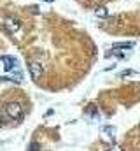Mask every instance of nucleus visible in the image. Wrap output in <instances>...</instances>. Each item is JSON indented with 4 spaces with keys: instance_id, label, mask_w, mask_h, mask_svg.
<instances>
[{
    "instance_id": "nucleus-9",
    "label": "nucleus",
    "mask_w": 140,
    "mask_h": 151,
    "mask_svg": "<svg viewBox=\"0 0 140 151\" xmlns=\"http://www.w3.org/2000/svg\"><path fill=\"white\" fill-rule=\"evenodd\" d=\"M135 74H137L135 70H124V72L119 74V77H128V76H135Z\"/></svg>"
},
{
    "instance_id": "nucleus-10",
    "label": "nucleus",
    "mask_w": 140,
    "mask_h": 151,
    "mask_svg": "<svg viewBox=\"0 0 140 151\" xmlns=\"http://www.w3.org/2000/svg\"><path fill=\"white\" fill-rule=\"evenodd\" d=\"M104 132H107V134H110V135H112V134L116 132V128H114V127H104Z\"/></svg>"
},
{
    "instance_id": "nucleus-8",
    "label": "nucleus",
    "mask_w": 140,
    "mask_h": 151,
    "mask_svg": "<svg viewBox=\"0 0 140 151\" xmlns=\"http://www.w3.org/2000/svg\"><path fill=\"white\" fill-rule=\"evenodd\" d=\"M110 55H114V56H117V58H126V53H121V51H117V49H112V53H107V56H110Z\"/></svg>"
},
{
    "instance_id": "nucleus-12",
    "label": "nucleus",
    "mask_w": 140,
    "mask_h": 151,
    "mask_svg": "<svg viewBox=\"0 0 140 151\" xmlns=\"http://www.w3.org/2000/svg\"><path fill=\"white\" fill-rule=\"evenodd\" d=\"M46 2H53V0H46Z\"/></svg>"
},
{
    "instance_id": "nucleus-2",
    "label": "nucleus",
    "mask_w": 140,
    "mask_h": 151,
    "mask_svg": "<svg viewBox=\"0 0 140 151\" xmlns=\"http://www.w3.org/2000/svg\"><path fill=\"white\" fill-rule=\"evenodd\" d=\"M0 25L7 30V34H16L21 28V21L14 16H2L0 18Z\"/></svg>"
},
{
    "instance_id": "nucleus-6",
    "label": "nucleus",
    "mask_w": 140,
    "mask_h": 151,
    "mask_svg": "<svg viewBox=\"0 0 140 151\" xmlns=\"http://www.w3.org/2000/svg\"><path fill=\"white\" fill-rule=\"evenodd\" d=\"M0 81H16V83H21L23 81V74L19 70H16L12 74V77H0Z\"/></svg>"
},
{
    "instance_id": "nucleus-7",
    "label": "nucleus",
    "mask_w": 140,
    "mask_h": 151,
    "mask_svg": "<svg viewBox=\"0 0 140 151\" xmlns=\"http://www.w3.org/2000/svg\"><path fill=\"white\" fill-rule=\"evenodd\" d=\"M95 16H96V18H107V16H109L107 7H98V9H95Z\"/></svg>"
},
{
    "instance_id": "nucleus-1",
    "label": "nucleus",
    "mask_w": 140,
    "mask_h": 151,
    "mask_svg": "<svg viewBox=\"0 0 140 151\" xmlns=\"http://www.w3.org/2000/svg\"><path fill=\"white\" fill-rule=\"evenodd\" d=\"M4 109H5V114L14 121H21L25 118V111H23L21 104H18V102H7Z\"/></svg>"
},
{
    "instance_id": "nucleus-4",
    "label": "nucleus",
    "mask_w": 140,
    "mask_h": 151,
    "mask_svg": "<svg viewBox=\"0 0 140 151\" xmlns=\"http://www.w3.org/2000/svg\"><path fill=\"white\" fill-rule=\"evenodd\" d=\"M0 62L4 63V69H5L7 72L14 70V67H16V58H14V56H9V55H2V56H0Z\"/></svg>"
},
{
    "instance_id": "nucleus-3",
    "label": "nucleus",
    "mask_w": 140,
    "mask_h": 151,
    "mask_svg": "<svg viewBox=\"0 0 140 151\" xmlns=\"http://www.w3.org/2000/svg\"><path fill=\"white\" fill-rule=\"evenodd\" d=\"M28 69H30V74H32V79H40L42 74H44V67L39 63V62H34V60H30L28 62Z\"/></svg>"
},
{
    "instance_id": "nucleus-11",
    "label": "nucleus",
    "mask_w": 140,
    "mask_h": 151,
    "mask_svg": "<svg viewBox=\"0 0 140 151\" xmlns=\"http://www.w3.org/2000/svg\"><path fill=\"white\" fill-rule=\"evenodd\" d=\"M30 151H39V144L37 142H32L30 144Z\"/></svg>"
},
{
    "instance_id": "nucleus-5",
    "label": "nucleus",
    "mask_w": 140,
    "mask_h": 151,
    "mask_svg": "<svg viewBox=\"0 0 140 151\" xmlns=\"http://www.w3.org/2000/svg\"><path fill=\"white\" fill-rule=\"evenodd\" d=\"M135 47V42H117V44H112V49H133Z\"/></svg>"
}]
</instances>
